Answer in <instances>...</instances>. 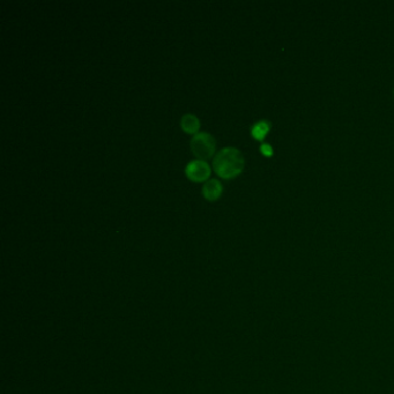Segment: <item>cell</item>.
Wrapping results in <instances>:
<instances>
[{
  "label": "cell",
  "mask_w": 394,
  "mask_h": 394,
  "mask_svg": "<svg viewBox=\"0 0 394 394\" xmlns=\"http://www.w3.org/2000/svg\"><path fill=\"white\" fill-rule=\"evenodd\" d=\"M222 190H223L222 185H221V183L218 179H210L204 184L202 192H203V195L206 199L215 200L221 195Z\"/></svg>",
  "instance_id": "277c9868"
},
{
  "label": "cell",
  "mask_w": 394,
  "mask_h": 394,
  "mask_svg": "<svg viewBox=\"0 0 394 394\" xmlns=\"http://www.w3.org/2000/svg\"><path fill=\"white\" fill-rule=\"evenodd\" d=\"M244 156L235 147H224L216 153L213 159V169L224 179L234 178L244 169Z\"/></svg>",
  "instance_id": "6da1fadb"
},
{
  "label": "cell",
  "mask_w": 394,
  "mask_h": 394,
  "mask_svg": "<svg viewBox=\"0 0 394 394\" xmlns=\"http://www.w3.org/2000/svg\"><path fill=\"white\" fill-rule=\"evenodd\" d=\"M191 148L193 154L199 158V160L211 158L215 151L214 136L206 132L195 133L191 140Z\"/></svg>",
  "instance_id": "7a4b0ae2"
},
{
  "label": "cell",
  "mask_w": 394,
  "mask_h": 394,
  "mask_svg": "<svg viewBox=\"0 0 394 394\" xmlns=\"http://www.w3.org/2000/svg\"><path fill=\"white\" fill-rule=\"evenodd\" d=\"M180 125H182V128L187 132V133H194L199 130L200 127V122L196 116L193 114H185L182 119H180Z\"/></svg>",
  "instance_id": "5b68a950"
},
{
  "label": "cell",
  "mask_w": 394,
  "mask_h": 394,
  "mask_svg": "<svg viewBox=\"0 0 394 394\" xmlns=\"http://www.w3.org/2000/svg\"><path fill=\"white\" fill-rule=\"evenodd\" d=\"M269 123L267 120H259L251 127V134L256 140H263L269 131Z\"/></svg>",
  "instance_id": "8992f818"
},
{
  "label": "cell",
  "mask_w": 394,
  "mask_h": 394,
  "mask_svg": "<svg viewBox=\"0 0 394 394\" xmlns=\"http://www.w3.org/2000/svg\"><path fill=\"white\" fill-rule=\"evenodd\" d=\"M185 174L191 180L203 182L211 175V167L204 160H193L185 167Z\"/></svg>",
  "instance_id": "3957f363"
},
{
  "label": "cell",
  "mask_w": 394,
  "mask_h": 394,
  "mask_svg": "<svg viewBox=\"0 0 394 394\" xmlns=\"http://www.w3.org/2000/svg\"><path fill=\"white\" fill-rule=\"evenodd\" d=\"M260 152L263 153L264 155L271 156V155L273 154V148H272L271 144H268V143H263V144H261V146H260Z\"/></svg>",
  "instance_id": "52a82bcc"
}]
</instances>
